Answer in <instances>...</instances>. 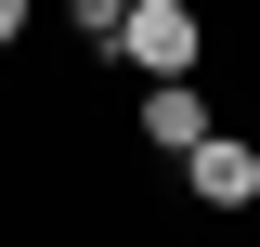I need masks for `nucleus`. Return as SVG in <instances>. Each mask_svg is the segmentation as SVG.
Wrapping results in <instances>:
<instances>
[{
	"instance_id": "nucleus-1",
	"label": "nucleus",
	"mask_w": 260,
	"mask_h": 247,
	"mask_svg": "<svg viewBox=\"0 0 260 247\" xmlns=\"http://www.w3.org/2000/svg\"><path fill=\"white\" fill-rule=\"evenodd\" d=\"M195 0H130V26H117V65H143V78H195Z\"/></svg>"
},
{
	"instance_id": "nucleus-2",
	"label": "nucleus",
	"mask_w": 260,
	"mask_h": 247,
	"mask_svg": "<svg viewBox=\"0 0 260 247\" xmlns=\"http://www.w3.org/2000/svg\"><path fill=\"white\" fill-rule=\"evenodd\" d=\"M143 143H156V156H195V143H208V91H195V78H143Z\"/></svg>"
},
{
	"instance_id": "nucleus-3",
	"label": "nucleus",
	"mask_w": 260,
	"mask_h": 247,
	"mask_svg": "<svg viewBox=\"0 0 260 247\" xmlns=\"http://www.w3.org/2000/svg\"><path fill=\"white\" fill-rule=\"evenodd\" d=\"M182 182H195V195H208V208H247V195H260V156H247V143H234V130H208V143H195V156H182Z\"/></svg>"
},
{
	"instance_id": "nucleus-4",
	"label": "nucleus",
	"mask_w": 260,
	"mask_h": 247,
	"mask_svg": "<svg viewBox=\"0 0 260 247\" xmlns=\"http://www.w3.org/2000/svg\"><path fill=\"white\" fill-rule=\"evenodd\" d=\"M65 13H78V39H104V52H117V26H130V0H65Z\"/></svg>"
},
{
	"instance_id": "nucleus-5",
	"label": "nucleus",
	"mask_w": 260,
	"mask_h": 247,
	"mask_svg": "<svg viewBox=\"0 0 260 247\" xmlns=\"http://www.w3.org/2000/svg\"><path fill=\"white\" fill-rule=\"evenodd\" d=\"M0 39H26V0H0Z\"/></svg>"
}]
</instances>
